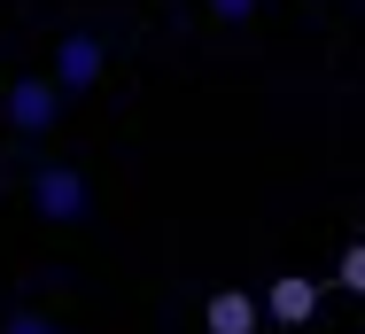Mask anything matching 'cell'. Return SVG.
Listing matches in <instances>:
<instances>
[{"label":"cell","instance_id":"obj_1","mask_svg":"<svg viewBox=\"0 0 365 334\" xmlns=\"http://www.w3.org/2000/svg\"><path fill=\"white\" fill-rule=\"evenodd\" d=\"M0 117H8V133L39 140L63 125V86L55 78H16V86H0Z\"/></svg>","mask_w":365,"mask_h":334},{"label":"cell","instance_id":"obj_4","mask_svg":"<svg viewBox=\"0 0 365 334\" xmlns=\"http://www.w3.org/2000/svg\"><path fill=\"white\" fill-rule=\"evenodd\" d=\"M257 303H264V327H295V334H311V319H319V303H327V295H319V280H311V272H280V280H272Z\"/></svg>","mask_w":365,"mask_h":334},{"label":"cell","instance_id":"obj_5","mask_svg":"<svg viewBox=\"0 0 365 334\" xmlns=\"http://www.w3.org/2000/svg\"><path fill=\"white\" fill-rule=\"evenodd\" d=\"M202 334H264V303H257L249 288H210Z\"/></svg>","mask_w":365,"mask_h":334},{"label":"cell","instance_id":"obj_8","mask_svg":"<svg viewBox=\"0 0 365 334\" xmlns=\"http://www.w3.org/2000/svg\"><path fill=\"white\" fill-rule=\"evenodd\" d=\"M202 8H210L218 24H249V16H257V0H202Z\"/></svg>","mask_w":365,"mask_h":334},{"label":"cell","instance_id":"obj_9","mask_svg":"<svg viewBox=\"0 0 365 334\" xmlns=\"http://www.w3.org/2000/svg\"><path fill=\"white\" fill-rule=\"evenodd\" d=\"M280 334H295V327H280Z\"/></svg>","mask_w":365,"mask_h":334},{"label":"cell","instance_id":"obj_6","mask_svg":"<svg viewBox=\"0 0 365 334\" xmlns=\"http://www.w3.org/2000/svg\"><path fill=\"white\" fill-rule=\"evenodd\" d=\"M0 334H71V327H63V319H47V311H8Z\"/></svg>","mask_w":365,"mask_h":334},{"label":"cell","instance_id":"obj_2","mask_svg":"<svg viewBox=\"0 0 365 334\" xmlns=\"http://www.w3.org/2000/svg\"><path fill=\"white\" fill-rule=\"evenodd\" d=\"M86 171L78 163H31V210L47 218V226H78L86 218Z\"/></svg>","mask_w":365,"mask_h":334},{"label":"cell","instance_id":"obj_3","mask_svg":"<svg viewBox=\"0 0 365 334\" xmlns=\"http://www.w3.org/2000/svg\"><path fill=\"white\" fill-rule=\"evenodd\" d=\"M101 70H109V47H101L93 31H63V39H55V70H47V78L63 86V101H71V93H93Z\"/></svg>","mask_w":365,"mask_h":334},{"label":"cell","instance_id":"obj_7","mask_svg":"<svg viewBox=\"0 0 365 334\" xmlns=\"http://www.w3.org/2000/svg\"><path fill=\"white\" fill-rule=\"evenodd\" d=\"M334 288L365 295V241H350V249H342V265H334Z\"/></svg>","mask_w":365,"mask_h":334}]
</instances>
